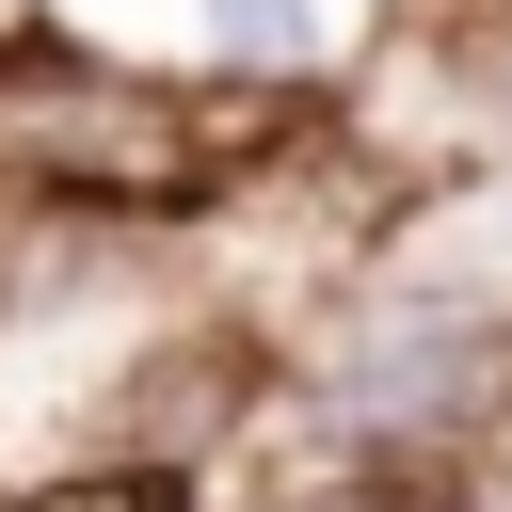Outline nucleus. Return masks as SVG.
<instances>
[{"instance_id": "3", "label": "nucleus", "mask_w": 512, "mask_h": 512, "mask_svg": "<svg viewBox=\"0 0 512 512\" xmlns=\"http://www.w3.org/2000/svg\"><path fill=\"white\" fill-rule=\"evenodd\" d=\"M384 32V0H176V48L208 80H256V96H320L352 80Z\"/></svg>"}, {"instance_id": "6", "label": "nucleus", "mask_w": 512, "mask_h": 512, "mask_svg": "<svg viewBox=\"0 0 512 512\" xmlns=\"http://www.w3.org/2000/svg\"><path fill=\"white\" fill-rule=\"evenodd\" d=\"M16 512H176V496H144V480H80V496H16Z\"/></svg>"}, {"instance_id": "5", "label": "nucleus", "mask_w": 512, "mask_h": 512, "mask_svg": "<svg viewBox=\"0 0 512 512\" xmlns=\"http://www.w3.org/2000/svg\"><path fill=\"white\" fill-rule=\"evenodd\" d=\"M256 512H448V496L400 480V464H320V480H288V496H256Z\"/></svg>"}, {"instance_id": "2", "label": "nucleus", "mask_w": 512, "mask_h": 512, "mask_svg": "<svg viewBox=\"0 0 512 512\" xmlns=\"http://www.w3.org/2000/svg\"><path fill=\"white\" fill-rule=\"evenodd\" d=\"M304 416L336 432V464H400V480L448 464V448H496V416H512V320L368 272L336 304V336L304 352Z\"/></svg>"}, {"instance_id": "1", "label": "nucleus", "mask_w": 512, "mask_h": 512, "mask_svg": "<svg viewBox=\"0 0 512 512\" xmlns=\"http://www.w3.org/2000/svg\"><path fill=\"white\" fill-rule=\"evenodd\" d=\"M240 176V128H208L192 80L96 48V32H0V192L80 224H176Z\"/></svg>"}, {"instance_id": "4", "label": "nucleus", "mask_w": 512, "mask_h": 512, "mask_svg": "<svg viewBox=\"0 0 512 512\" xmlns=\"http://www.w3.org/2000/svg\"><path fill=\"white\" fill-rule=\"evenodd\" d=\"M368 272H400V288H448V304L512 320V160H448L432 192H400Z\"/></svg>"}]
</instances>
